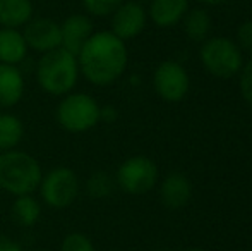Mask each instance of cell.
<instances>
[{
    "mask_svg": "<svg viewBox=\"0 0 252 251\" xmlns=\"http://www.w3.org/2000/svg\"><path fill=\"white\" fill-rule=\"evenodd\" d=\"M26 81L19 66L0 64V108H12L23 100Z\"/></svg>",
    "mask_w": 252,
    "mask_h": 251,
    "instance_id": "12",
    "label": "cell"
},
{
    "mask_svg": "<svg viewBox=\"0 0 252 251\" xmlns=\"http://www.w3.org/2000/svg\"><path fill=\"white\" fill-rule=\"evenodd\" d=\"M43 178L41 164L23 150H9L0 153V189L7 194L23 196L33 194Z\"/></svg>",
    "mask_w": 252,
    "mask_h": 251,
    "instance_id": "3",
    "label": "cell"
},
{
    "mask_svg": "<svg viewBox=\"0 0 252 251\" xmlns=\"http://www.w3.org/2000/svg\"><path fill=\"white\" fill-rule=\"evenodd\" d=\"M159 198L170 210H180L192 198V184L189 178L180 172H170L159 186Z\"/></svg>",
    "mask_w": 252,
    "mask_h": 251,
    "instance_id": "13",
    "label": "cell"
},
{
    "mask_svg": "<svg viewBox=\"0 0 252 251\" xmlns=\"http://www.w3.org/2000/svg\"><path fill=\"white\" fill-rule=\"evenodd\" d=\"M79 72L90 84L105 88L122 77L129 64L126 41L112 31H94L91 38L77 52Z\"/></svg>",
    "mask_w": 252,
    "mask_h": 251,
    "instance_id": "1",
    "label": "cell"
},
{
    "mask_svg": "<svg viewBox=\"0 0 252 251\" xmlns=\"http://www.w3.org/2000/svg\"><path fill=\"white\" fill-rule=\"evenodd\" d=\"M117 117H119V112H117V108L113 105H103V107H100V122L110 124V122H115Z\"/></svg>",
    "mask_w": 252,
    "mask_h": 251,
    "instance_id": "25",
    "label": "cell"
},
{
    "mask_svg": "<svg viewBox=\"0 0 252 251\" xmlns=\"http://www.w3.org/2000/svg\"><path fill=\"white\" fill-rule=\"evenodd\" d=\"M60 251H96V248L84 232H69L60 243Z\"/></svg>",
    "mask_w": 252,
    "mask_h": 251,
    "instance_id": "22",
    "label": "cell"
},
{
    "mask_svg": "<svg viewBox=\"0 0 252 251\" xmlns=\"http://www.w3.org/2000/svg\"><path fill=\"white\" fill-rule=\"evenodd\" d=\"M0 251H24L23 246L7 234H0Z\"/></svg>",
    "mask_w": 252,
    "mask_h": 251,
    "instance_id": "26",
    "label": "cell"
},
{
    "mask_svg": "<svg viewBox=\"0 0 252 251\" xmlns=\"http://www.w3.org/2000/svg\"><path fill=\"white\" fill-rule=\"evenodd\" d=\"M33 16L31 0H0V28L23 30Z\"/></svg>",
    "mask_w": 252,
    "mask_h": 251,
    "instance_id": "16",
    "label": "cell"
},
{
    "mask_svg": "<svg viewBox=\"0 0 252 251\" xmlns=\"http://www.w3.org/2000/svg\"><path fill=\"white\" fill-rule=\"evenodd\" d=\"M100 107L90 93L70 91L60 98L55 108L57 124L72 134L88 133L100 124Z\"/></svg>",
    "mask_w": 252,
    "mask_h": 251,
    "instance_id": "4",
    "label": "cell"
},
{
    "mask_svg": "<svg viewBox=\"0 0 252 251\" xmlns=\"http://www.w3.org/2000/svg\"><path fill=\"white\" fill-rule=\"evenodd\" d=\"M148 23V12L143 3L126 0L110 16V31L122 41L132 40L144 31Z\"/></svg>",
    "mask_w": 252,
    "mask_h": 251,
    "instance_id": "10",
    "label": "cell"
},
{
    "mask_svg": "<svg viewBox=\"0 0 252 251\" xmlns=\"http://www.w3.org/2000/svg\"><path fill=\"white\" fill-rule=\"evenodd\" d=\"M94 33V24L88 14H70L60 23V40L62 48L69 50L70 54L77 55L83 45Z\"/></svg>",
    "mask_w": 252,
    "mask_h": 251,
    "instance_id": "11",
    "label": "cell"
},
{
    "mask_svg": "<svg viewBox=\"0 0 252 251\" xmlns=\"http://www.w3.org/2000/svg\"><path fill=\"white\" fill-rule=\"evenodd\" d=\"M38 193L47 207L53 210H65L76 203L81 193V181L70 167L59 165L43 172Z\"/></svg>",
    "mask_w": 252,
    "mask_h": 251,
    "instance_id": "6",
    "label": "cell"
},
{
    "mask_svg": "<svg viewBox=\"0 0 252 251\" xmlns=\"http://www.w3.org/2000/svg\"><path fill=\"white\" fill-rule=\"evenodd\" d=\"M235 43L239 45L244 54H247L249 59H252V21H246L239 26Z\"/></svg>",
    "mask_w": 252,
    "mask_h": 251,
    "instance_id": "23",
    "label": "cell"
},
{
    "mask_svg": "<svg viewBox=\"0 0 252 251\" xmlns=\"http://www.w3.org/2000/svg\"><path fill=\"white\" fill-rule=\"evenodd\" d=\"M21 31H23V36L26 40L28 48L40 55L62 47L60 23H57L52 17L33 16L30 19V23Z\"/></svg>",
    "mask_w": 252,
    "mask_h": 251,
    "instance_id": "9",
    "label": "cell"
},
{
    "mask_svg": "<svg viewBox=\"0 0 252 251\" xmlns=\"http://www.w3.org/2000/svg\"><path fill=\"white\" fill-rule=\"evenodd\" d=\"M153 86L158 97L168 104H177L184 100L189 93L190 79L182 64L175 61H165L155 69Z\"/></svg>",
    "mask_w": 252,
    "mask_h": 251,
    "instance_id": "8",
    "label": "cell"
},
{
    "mask_svg": "<svg viewBox=\"0 0 252 251\" xmlns=\"http://www.w3.org/2000/svg\"><path fill=\"white\" fill-rule=\"evenodd\" d=\"M201 2L208 3V5H220V3L226 2V0H201Z\"/></svg>",
    "mask_w": 252,
    "mask_h": 251,
    "instance_id": "27",
    "label": "cell"
},
{
    "mask_svg": "<svg viewBox=\"0 0 252 251\" xmlns=\"http://www.w3.org/2000/svg\"><path fill=\"white\" fill-rule=\"evenodd\" d=\"M130 2H137V3H144V2H150V0H130Z\"/></svg>",
    "mask_w": 252,
    "mask_h": 251,
    "instance_id": "29",
    "label": "cell"
},
{
    "mask_svg": "<svg viewBox=\"0 0 252 251\" xmlns=\"http://www.w3.org/2000/svg\"><path fill=\"white\" fill-rule=\"evenodd\" d=\"M26 40L23 31L14 28H0V64L21 66L28 57Z\"/></svg>",
    "mask_w": 252,
    "mask_h": 251,
    "instance_id": "15",
    "label": "cell"
},
{
    "mask_svg": "<svg viewBox=\"0 0 252 251\" xmlns=\"http://www.w3.org/2000/svg\"><path fill=\"white\" fill-rule=\"evenodd\" d=\"M34 76L45 93L59 98L65 97L76 90L81 77L77 57L62 47L41 54L34 66Z\"/></svg>",
    "mask_w": 252,
    "mask_h": 251,
    "instance_id": "2",
    "label": "cell"
},
{
    "mask_svg": "<svg viewBox=\"0 0 252 251\" xmlns=\"http://www.w3.org/2000/svg\"><path fill=\"white\" fill-rule=\"evenodd\" d=\"M10 214H12V218L17 225L30 229L40 222L43 207H41V201L34 198L33 194H23V196L14 198Z\"/></svg>",
    "mask_w": 252,
    "mask_h": 251,
    "instance_id": "17",
    "label": "cell"
},
{
    "mask_svg": "<svg viewBox=\"0 0 252 251\" xmlns=\"http://www.w3.org/2000/svg\"><path fill=\"white\" fill-rule=\"evenodd\" d=\"M24 138V124L16 114L0 112V153L16 150Z\"/></svg>",
    "mask_w": 252,
    "mask_h": 251,
    "instance_id": "18",
    "label": "cell"
},
{
    "mask_svg": "<svg viewBox=\"0 0 252 251\" xmlns=\"http://www.w3.org/2000/svg\"><path fill=\"white\" fill-rule=\"evenodd\" d=\"M182 251H204V250H201V248H187V250H182Z\"/></svg>",
    "mask_w": 252,
    "mask_h": 251,
    "instance_id": "28",
    "label": "cell"
},
{
    "mask_svg": "<svg viewBox=\"0 0 252 251\" xmlns=\"http://www.w3.org/2000/svg\"><path fill=\"white\" fill-rule=\"evenodd\" d=\"M158 182V167L151 158L144 155H134V157L124 160L119 165L115 174V184L124 193L139 196L151 191Z\"/></svg>",
    "mask_w": 252,
    "mask_h": 251,
    "instance_id": "7",
    "label": "cell"
},
{
    "mask_svg": "<svg viewBox=\"0 0 252 251\" xmlns=\"http://www.w3.org/2000/svg\"><path fill=\"white\" fill-rule=\"evenodd\" d=\"M126 0H81L84 14L90 17H110Z\"/></svg>",
    "mask_w": 252,
    "mask_h": 251,
    "instance_id": "21",
    "label": "cell"
},
{
    "mask_svg": "<svg viewBox=\"0 0 252 251\" xmlns=\"http://www.w3.org/2000/svg\"><path fill=\"white\" fill-rule=\"evenodd\" d=\"M240 93L252 107V59H249L240 69Z\"/></svg>",
    "mask_w": 252,
    "mask_h": 251,
    "instance_id": "24",
    "label": "cell"
},
{
    "mask_svg": "<svg viewBox=\"0 0 252 251\" xmlns=\"http://www.w3.org/2000/svg\"><path fill=\"white\" fill-rule=\"evenodd\" d=\"M184 33L187 35V38L197 43H202L204 40H208V35L211 31V17L206 9H192L187 10V14L184 16Z\"/></svg>",
    "mask_w": 252,
    "mask_h": 251,
    "instance_id": "19",
    "label": "cell"
},
{
    "mask_svg": "<svg viewBox=\"0 0 252 251\" xmlns=\"http://www.w3.org/2000/svg\"><path fill=\"white\" fill-rule=\"evenodd\" d=\"M189 10V0H150L148 17L159 28L175 26Z\"/></svg>",
    "mask_w": 252,
    "mask_h": 251,
    "instance_id": "14",
    "label": "cell"
},
{
    "mask_svg": "<svg viewBox=\"0 0 252 251\" xmlns=\"http://www.w3.org/2000/svg\"><path fill=\"white\" fill-rule=\"evenodd\" d=\"M199 57L204 69L220 79L233 77L244 66L242 50L226 36H215L202 41Z\"/></svg>",
    "mask_w": 252,
    "mask_h": 251,
    "instance_id": "5",
    "label": "cell"
},
{
    "mask_svg": "<svg viewBox=\"0 0 252 251\" xmlns=\"http://www.w3.org/2000/svg\"><path fill=\"white\" fill-rule=\"evenodd\" d=\"M84 189L91 200H105V198L112 196L113 189H115V178H112L105 171H94L86 179Z\"/></svg>",
    "mask_w": 252,
    "mask_h": 251,
    "instance_id": "20",
    "label": "cell"
}]
</instances>
